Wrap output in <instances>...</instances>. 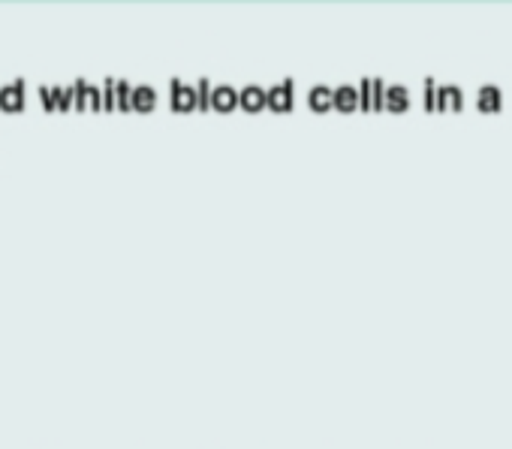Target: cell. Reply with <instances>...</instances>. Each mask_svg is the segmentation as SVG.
Returning a JSON list of instances; mask_svg holds the SVG:
<instances>
[{
    "label": "cell",
    "instance_id": "7a4b0ae2",
    "mask_svg": "<svg viewBox=\"0 0 512 449\" xmlns=\"http://www.w3.org/2000/svg\"><path fill=\"white\" fill-rule=\"evenodd\" d=\"M40 103H43V109L46 112H58V100H55V88H46V85H40Z\"/></svg>",
    "mask_w": 512,
    "mask_h": 449
},
{
    "label": "cell",
    "instance_id": "3957f363",
    "mask_svg": "<svg viewBox=\"0 0 512 449\" xmlns=\"http://www.w3.org/2000/svg\"><path fill=\"white\" fill-rule=\"evenodd\" d=\"M85 109H103V97H100L97 88H88V94H85Z\"/></svg>",
    "mask_w": 512,
    "mask_h": 449
},
{
    "label": "cell",
    "instance_id": "6da1fadb",
    "mask_svg": "<svg viewBox=\"0 0 512 449\" xmlns=\"http://www.w3.org/2000/svg\"><path fill=\"white\" fill-rule=\"evenodd\" d=\"M0 112H7V115L25 112V82L22 79L0 88Z\"/></svg>",
    "mask_w": 512,
    "mask_h": 449
},
{
    "label": "cell",
    "instance_id": "5b68a950",
    "mask_svg": "<svg viewBox=\"0 0 512 449\" xmlns=\"http://www.w3.org/2000/svg\"><path fill=\"white\" fill-rule=\"evenodd\" d=\"M118 103H121V109H127V103H130V91H127V85H118Z\"/></svg>",
    "mask_w": 512,
    "mask_h": 449
},
{
    "label": "cell",
    "instance_id": "277c9868",
    "mask_svg": "<svg viewBox=\"0 0 512 449\" xmlns=\"http://www.w3.org/2000/svg\"><path fill=\"white\" fill-rule=\"evenodd\" d=\"M151 100H154V97H151V91H139V94L133 97V103H136L139 109H151Z\"/></svg>",
    "mask_w": 512,
    "mask_h": 449
}]
</instances>
